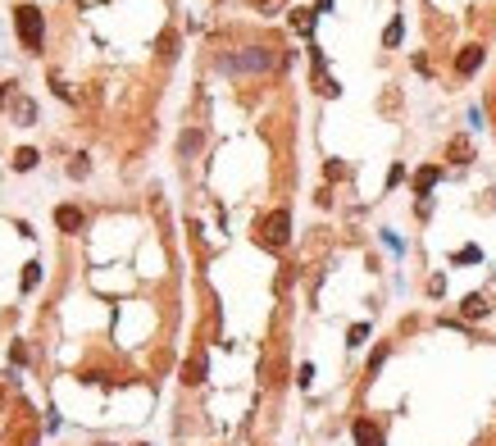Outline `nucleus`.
<instances>
[{
  "label": "nucleus",
  "instance_id": "obj_10",
  "mask_svg": "<svg viewBox=\"0 0 496 446\" xmlns=\"http://www.w3.org/2000/svg\"><path fill=\"white\" fill-rule=\"evenodd\" d=\"M433 182H437V169H419V178H414V187H419V191H428Z\"/></svg>",
  "mask_w": 496,
  "mask_h": 446
},
{
  "label": "nucleus",
  "instance_id": "obj_8",
  "mask_svg": "<svg viewBox=\"0 0 496 446\" xmlns=\"http://www.w3.org/2000/svg\"><path fill=\"white\" fill-rule=\"evenodd\" d=\"M32 164H37V151H27V146H23V151L14 155V169H23V173H27Z\"/></svg>",
  "mask_w": 496,
  "mask_h": 446
},
{
  "label": "nucleus",
  "instance_id": "obj_2",
  "mask_svg": "<svg viewBox=\"0 0 496 446\" xmlns=\"http://www.w3.org/2000/svg\"><path fill=\"white\" fill-rule=\"evenodd\" d=\"M287 228H292V223H287V214H282V210H273V214L264 219V242H269V246H287Z\"/></svg>",
  "mask_w": 496,
  "mask_h": 446
},
{
  "label": "nucleus",
  "instance_id": "obj_11",
  "mask_svg": "<svg viewBox=\"0 0 496 446\" xmlns=\"http://www.w3.org/2000/svg\"><path fill=\"white\" fill-rule=\"evenodd\" d=\"M37 278H41V264H27V273H23V292H32V287H37Z\"/></svg>",
  "mask_w": 496,
  "mask_h": 446
},
{
  "label": "nucleus",
  "instance_id": "obj_6",
  "mask_svg": "<svg viewBox=\"0 0 496 446\" xmlns=\"http://www.w3.org/2000/svg\"><path fill=\"white\" fill-rule=\"evenodd\" d=\"M478 64H483V46H464L460 60H456V69H460V73H473Z\"/></svg>",
  "mask_w": 496,
  "mask_h": 446
},
{
  "label": "nucleus",
  "instance_id": "obj_1",
  "mask_svg": "<svg viewBox=\"0 0 496 446\" xmlns=\"http://www.w3.org/2000/svg\"><path fill=\"white\" fill-rule=\"evenodd\" d=\"M14 23H18V37H23V46H32V51H37V46H41V37H46L41 10H37V5H23V10L14 14Z\"/></svg>",
  "mask_w": 496,
  "mask_h": 446
},
{
  "label": "nucleus",
  "instance_id": "obj_4",
  "mask_svg": "<svg viewBox=\"0 0 496 446\" xmlns=\"http://www.w3.org/2000/svg\"><path fill=\"white\" fill-rule=\"evenodd\" d=\"M356 446H382V428L369 419H356Z\"/></svg>",
  "mask_w": 496,
  "mask_h": 446
},
{
  "label": "nucleus",
  "instance_id": "obj_5",
  "mask_svg": "<svg viewBox=\"0 0 496 446\" xmlns=\"http://www.w3.org/2000/svg\"><path fill=\"white\" fill-rule=\"evenodd\" d=\"M55 223H60L64 232H77L82 228V210H77V205H60V210H55Z\"/></svg>",
  "mask_w": 496,
  "mask_h": 446
},
{
  "label": "nucleus",
  "instance_id": "obj_12",
  "mask_svg": "<svg viewBox=\"0 0 496 446\" xmlns=\"http://www.w3.org/2000/svg\"><path fill=\"white\" fill-rule=\"evenodd\" d=\"M364 337H369V328H364V323H356V328H351V346H360Z\"/></svg>",
  "mask_w": 496,
  "mask_h": 446
},
{
  "label": "nucleus",
  "instance_id": "obj_3",
  "mask_svg": "<svg viewBox=\"0 0 496 446\" xmlns=\"http://www.w3.org/2000/svg\"><path fill=\"white\" fill-rule=\"evenodd\" d=\"M269 64H273L269 51H246V55H237V60H223V69H269Z\"/></svg>",
  "mask_w": 496,
  "mask_h": 446
},
{
  "label": "nucleus",
  "instance_id": "obj_9",
  "mask_svg": "<svg viewBox=\"0 0 496 446\" xmlns=\"http://www.w3.org/2000/svg\"><path fill=\"white\" fill-rule=\"evenodd\" d=\"M483 296H469V301H464V319H478V314H483Z\"/></svg>",
  "mask_w": 496,
  "mask_h": 446
},
{
  "label": "nucleus",
  "instance_id": "obj_7",
  "mask_svg": "<svg viewBox=\"0 0 496 446\" xmlns=\"http://www.w3.org/2000/svg\"><path fill=\"white\" fill-rule=\"evenodd\" d=\"M292 27H296V32H310V27H314V14H310V10H296V14H292Z\"/></svg>",
  "mask_w": 496,
  "mask_h": 446
}]
</instances>
